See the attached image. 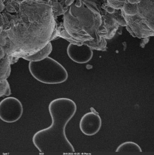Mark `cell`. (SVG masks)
<instances>
[{
	"instance_id": "6da1fadb",
	"label": "cell",
	"mask_w": 154,
	"mask_h": 155,
	"mask_svg": "<svg viewBox=\"0 0 154 155\" xmlns=\"http://www.w3.org/2000/svg\"><path fill=\"white\" fill-rule=\"evenodd\" d=\"M0 45L11 64L42 49L57 37L51 0H4Z\"/></svg>"
},
{
	"instance_id": "7a4b0ae2",
	"label": "cell",
	"mask_w": 154,
	"mask_h": 155,
	"mask_svg": "<svg viewBox=\"0 0 154 155\" xmlns=\"http://www.w3.org/2000/svg\"><path fill=\"white\" fill-rule=\"evenodd\" d=\"M48 109L51 125L34 134L33 144L43 154L74 153L75 149L67 138L66 127L77 112V104L70 99L58 98L50 103Z\"/></svg>"
},
{
	"instance_id": "3957f363",
	"label": "cell",
	"mask_w": 154,
	"mask_h": 155,
	"mask_svg": "<svg viewBox=\"0 0 154 155\" xmlns=\"http://www.w3.org/2000/svg\"><path fill=\"white\" fill-rule=\"evenodd\" d=\"M102 25V18L97 8L90 10L82 3L79 6L72 4L64 14V21L61 25L70 37L79 41L100 40L99 35Z\"/></svg>"
},
{
	"instance_id": "277c9868",
	"label": "cell",
	"mask_w": 154,
	"mask_h": 155,
	"mask_svg": "<svg viewBox=\"0 0 154 155\" xmlns=\"http://www.w3.org/2000/svg\"><path fill=\"white\" fill-rule=\"evenodd\" d=\"M28 67L32 77L41 83L61 84L68 78V73L65 68L50 57L40 61H30Z\"/></svg>"
},
{
	"instance_id": "5b68a950",
	"label": "cell",
	"mask_w": 154,
	"mask_h": 155,
	"mask_svg": "<svg viewBox=\"0 0 154 155\" xmlns=\"http://www.w3.org/2000/svg\"><path fill=\"white\" fill-rule=\"evenodd\" d=\"M23 113L22 103L17 98L8 97L0 102V119L4 122H16L20 119Z\"/></svg>"
},
{
	"instance_id": "8992f818",
	"label": "cell",
	"mask_w": 154,
	"mask_h": 155,
	"mask_svg": "<svg viewBox=\"0 0 154 155\" xmlns=\"http://www.w3.org/2000/svg\"><path fill=\"white\" fill-rule=\"evenodd\" d=\"M90 112L84 114L80 121L79 127L81 132L88 136H92L98 133L102 126V120L99 113L93 107Z\"/></svg>"
},
{
	"instance_id": "52a82bcc",
	"label": "cell",
	"mask_w": 154,
	"mask_h": 155,
	"mask_svg": "<svg viewBox=\"0 0 154 155\" xmlns=\"http://www.w3.org/2000/svg\"><path fill=\"white\" fill-rule=\"evenodd\" d=\"M121 12L127 26H129L135 33L136 38H146L149 37H154V31L146 25L144 19L138 14L128 16L125 14L122 10Z\"/></svg>"
},
{
	"instance_id": "ba28073f",
	"label": "cell",
	"mask_w": 154,
	"mask_h": 155,
	"mask_svg": "<svg viewBox=\"0 0 154 155\" xmlns=\"http://www.w3.org/2000/svg\"><path fill=\"white\" fill-rule=\"evenodd\" d=\"M70 58L78 64H85L91 60L93 56L92 49L85 44L80 46L70 43L67 48Z\"/></svg>"
},
{
	"instance_id": "9c48e42d",
	"label": "cell",
	"mask_w": 154,
	"mask_h": 155,
	"mask_svg": "<svg viewBox=\"0 0 154 155\" xmlns=\"http://www.w3.org/2000/svg\"><path fill=\"white\" fill-rule=\"evenodd\" d=\"M138 14L144 19L154 21V0H140Z\"/></svg>"
},
{
	"instance_id": "30bf717a",
	"label": "cell",
	"mask_w": 154,
	"mask_h": 155,
	"mask_svg": "<svg viewBox=\"0 0 154 155\" xmlns=\"http://www.w3.org/2000/svg\"><path fill=\"white\" fill-rule=\"evenodd\" d=\"M52 51V44L50 42L36 54L30 57H27L24 59L30 61H40L48 57Z\"/></svg>"
},
{
	"instance_id": "8fae6325",
	"label": "cell",
	"mask_w": 154,
	"mask_h": 155,
	"mask_svg": "<svg viewBox=\"0 0 154 155\" xmlns=\"http://www.w3.org/2000/svg\"><path fill=\"white\" fill-rule=\"evenodd\" d=\"M11 65L10 58L7 55L0 60V79H7L9 77L11 71Z\"/></svg>"
},
{
	"instance_id": "7c38bea8",
	"label": "cell",
	"mask_w": 154,
	"mask_h": 155,
	"mask_svg": "<svg viewBox=\"0 0 154 155\" xmlns=\"http://www.w3.org/2000/svg\"><path fill=\"white\" fill-rule=\"evenodd\" d=\"M82 44L87 45L92 50L101 51H106V50L107 42L106 38H101L100 40L93 39L91 40L83 41Z\"/></svg>"
},
{
	"instance_id": "4fadbf2b",
	"label": "cell",
	"mask_w": 154,
	"mask_h": 155,
	"mask_svg": "<svg viewBox=\"0 0 154 155\" xmlns=\"http://www.w3.org/2000/svg\"><path fill=\"white\" fill-rule=\"evenodd\" d=\"M140 150L137 145L132 142H124L120 144L116 150V152H129V151Z\"/></svg>"
},
{
	"instance_id": "5bb4252c",
	"label": "cell",
	"mask_w": 154,
	"mask_h": 155,
	"mask_svg": "<svg viewBox=\"0 0 154 155\" xmlns=\"http://www.w3.org/2000/svg\"><path fill=\"white\" fill-rule=\"evenodd\" d=\"M138 4H131L127 0L124 3L123 8L121 9L122 11L126 15L128 16H134L138 14Z\"/></svg>"
},
{
	"instance_id": "9a60e30c",
	"label": "cell",
	"mask_w": 154,
	"mask_h": 155,
	"mask_svg": "<svg viewBox=\"0 0 154 155\" xmlns=\"http://www.w3.org/2000/svg\"><path fill=\"white\" fill-rule=\"evenodd\" d=\"M11 94L10 86L6 79H0V97Z\"/></svg>"
},
{
	"instance_id": "2e32d148",
	"label": "cell",
	"mask_w": 154,
	"mask_h": 155,
	"mask_svg": "<svg viewBox=\"0 0 154 155\" xmlns=\"http://www.w3.org/2000/svg\"><path fill=\"white\" fill-rule=\"evenodd\" d=\"M7 55L5 49L2 46L0 45V60L2 59Z\"/></svg>"
},
{
	"instance_id": "e0dca14e",
	"label": "cell",
	"mask_w": 154,
	"mask_h": 155,
	"mask_svg": "<svg viewBox=\"0 0 154 155\" xmlns=\"http://www.w3.org/2000/svg\"><path fill=\"white\" fill-rule=\"evenodd\" d=\"M146 25L151 29L152 30L154 31V21H151L146 20L144 19Z\"/></svg>"
},
{
	"instance_id": "ac0fdd59",
	"label": "cell",
	"mask_w": 154,
	"mask_h": 155,
	"mask_svg": "<svg viewBox=\"0 0 154 155\" xmlns=\"http://www.w3.org/2000/svg\"><path fill=\"white\" fill-rule=\"evenodd\" d=\"M126 28L127 30L130 33V35H131L132 37H134V38H136V35H135V33H134V32L132 31V30H131V29L129 28V26H126Z\"/></svg>"
},
{
	"instance_id": "d6986e66",
	"label": "cell",
	"mask_w": 154,
	"mask_h": 155,
	"mask_svg": "<svg viewBox=\"0 0 154 155\" xmlns=\"http://www.w3.org/2000/svg\"><path fill=\"white\" fill-rule=\"evenodd\" d=\"M4 1V0H0V12H2L5 7Z\"/></svg>"
},
{
	"instance_id": "ffe728a7",
	"label": "cell",
	"mask_w": 154,
	"mask_h": 155,
	"mask_svg": "<svg viewBox=\"0 0 154 155\" xmlns=\"http://www.w3.org/2000/svg\"><path fill=\"white\" fill-rule=\"evenodd\" d=\"M74 1L75 0H66V4L68 6H71L74 2Z\"/></svg>"
},
{
	"instance_id": "44dd1931",
	"label": "cell",
	"mask_w": 154,
	"mask_h": 155,
	"mask_svg": "<svg viewBox=\"0 0 154 155\" xmlns=\"http://www.w3.org/2000/svg\"><path fill=\"white\" fill-rule=\"evenodd\" d=\"M129 3L131 4H135V3H139L140 2V0H127Z\"/></svg>"
}]
</instances>
